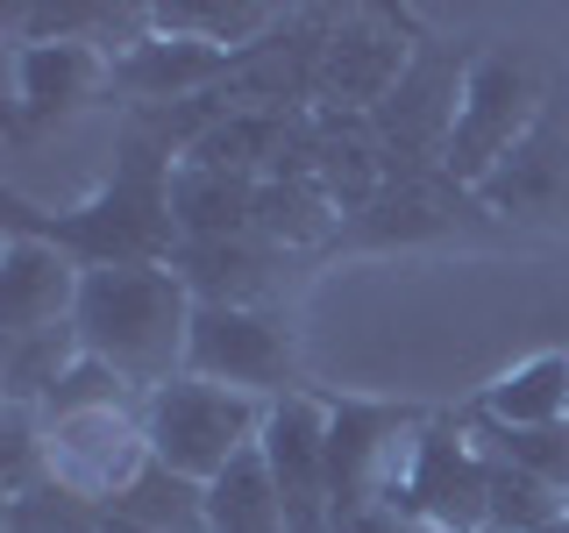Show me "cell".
Returning <instances> with one entry per match:
<instances>
[{
	"instance_id": "6da1fadb",
	"label": "cell",
	"mask_w": 569,
	"mask_h": 533,
	"mask_svg": "<svg viewBox=\"0 0 569 533\" xmlns=\"http://www.w3.org/2000/svg\"><path fill=\"white\" fill-rule=\"evenodd\" d=\"M171 171L178 157L157 150L142 129L121 121L114 135V171L100 178V192H86L79 207L43 213L22 192H8V228L64 249L79 271H114V263H171L178 257V221H171Z\"/></svg>"
},
{
	"instance_id": "7a4b0ae2",
	"label": "cell",
	"mask_w": 569,
	"mask_h": 533,
	"mask_svg": "<svg viewBox=\"0 0 569 533\" xmlns=\"http://www.w3.org/2000/svg\"><path fill=\"white\" fill-rule=\"evenodd\" d=\"M192 313H200V299L186 292V278L171 263H114V271L79 278V313L71 320H79L86 355L121 370L150 399L157 384L186 378Z\"/></svg>"
},
{
	"instance_id": "3957f363",
	"label": "cell",
	"mask_w": 569,
	"mask_h": 533,
	"mask_svg": "<svg viewBox=\"0 0 569 533\" xmlns=\"http://www.w3.org/2000/svg\"><path fill=\"white\" fill-rule=\"evenodd\" d=\"M263 420H271V399H249V391L207 384V378H171L142 399V434H150V462L192 476V484H213L242 449L263 441Z\"/></svg>"
},
{
	"instance_id": "277c9868",
	"label": "cell",
	"mask_w": 569,
	"mask_h": 533,
	"mask_svg": "<svg viewBox=\"0 0 569 533\" xmlns=\"http://www.w3.org/2000/svg\"><path fill=\"white\" fill-rule=\"evenodd\" d=\"M548 114V86L527 58H506V50H485L462 79V107H456V135H449V157L441 171L456 185H485V178L506 164L512 150L533 135V121Z\"/></svg>"
},
{
	"instance_id": "5b68a950",
	"label": "cell",
	"mask_w": 569,
	"mask_h": 533,
	"mask_svg": "<svg viewBox=\"0 0 569 533\" xmlns=\"http://www.w3.org/2000/svg\"><path fill=\"white\" fill-rule=\"evenodd\" d=\"M470 50H449L441 36H420L413 43V64L406 79L391 86V100L370 114L385 157H391V178H427L441 171L449 157V135H456V107H462V79H470Z\"/></svg>"
},
{
	"instance_id": "8992f818",
	"label": "cell",
	"mask_w": 569,
	"mask_h": 533,
	"mask_svg": "<svg viewBox=\"0 0 569 533\" xmlns=\"http://www.w3.org/2000/svg\"><path fill=\"white\" fill-rule=\"evenodd\" d=\"M427 434V413L413 405H378V399H335L328 405V491L335 520L363 505H385L413 470V449Z\"/></svg>"
},
{
	"instance_id": "52a82bcc",
	"label": "cell",
	"mask_w": 569,
	"mask_h": 533,
	"mask_svg": "<svg viewBox=\"0 0 569 533\" xmlns=\"http://www.w3.org/2000/svg\"><path fill=\"white\" fill-rule=\"evenodd\" d=\"M506 235V221L477 200L470 185H456L449 171H427V178H391V185L370 200L356 221H342L328 257L342 249H420V242H491Z\"/></svg>"
},
{
	"instance_id": "ba28073f",
	"label": "cell",
	"mask_w": 569,
	"mask_h": 533,
	"mask_svg": "<svg viewBox=\"0 0 569 533\" xmlns=\"http://www.w3.org/2000/svg\"><path fill=\"white\" fill-rule=\"evenodd\" d=\"M186 370L249 399H292L299 391V334L284 313L263 306H200L192 313Z\"/></svg>"
},
{
	"instance_id": "9c48e42d",
	"label": "cell",
	"mask_w": 569,
	"mask_h": 533,
	"mask_svg": "<svg viewBox=\"0 0 569 533\" xmlns=\"http://www.w3.org/2000/svg\"><path fill=\"white\" fill-rule=\"evenodd\" d=\"M342 8H284L263 43H249L236 71L221 79V107H249V114H313L320 107V58Z\"/></svg>"
},
{
	"instance_id": "30bf717a",
	"label": "cell",
	"mask_w": 569,
	"mask_h": 533,
	"mask_svg": "<svg viewBox=\"0 0 569 533\" xmlns=\"http://www.w3.org/2000/svg\"><path fill=\"white\" fill-rule=\"evenodd\" d=\"M391 505H406L413 520H427L435 533H485V512H491V462L477 449L470 420H427L420 449H413V470L406 484L391 491Z\"/></svg>"
},
{
	"instance_id": "8fae6325",
	"label": "cell",
	"mask_w": 569,
	"mask_h": 533,
	"mask_svg": "<svg viewBox=\"0 0 569 533\" xmlns=\"http://www.w3.org/2000/svg\"><path fill=\"white\" fill-rule=\"evenodd\" d=\"M413 14H385V8H342V22L328 36V58H320V107H342V114H378L391 100V86L413 64Z\"/></svg>"
},
{
	"instance_id": "7c38bea8",
	"label": "cell",
	"mask_w": 569,
	"mask_h": 533,
	"mask_svg": "<svg viewBox=\"0 0 569 533\" xmlns=\"http://www.w3.org/2000/svg\"><path fill=\"white\" fill-rule=\"evenodd\" d=\"M50 441V476L100 505H114L121 491L150 470V434H142V405H107V413H58L43 420Z\"/></svg>"
},
{
	"instance_id": "4fadbf2b",
	"label": "cell",
	"mask_w": 569,
	"mask_h": 533,
	"mask_svg": "<svg viewBox=\"0 0 569 533\" xmlns=\"http://www.w3.org/2000/svg\"><path fill=\"white\" fill-rule=\"evenodd\" d=\"M263 462H271V484L284 497V520L292 533H328L335 526V491H328V405H313L307 391L271 399L263 420Z\"/></svg>"
},
{
	"instance_id": "5bb4252c",
	"label": "cell",
	"mask_w": 569,
	"mask_h": 533,
	"mask_svg": "<svg viewBox=\"0 0 569 533\" xmlns=\"http://www.w3.org/2000/svg\"><path fill=\"white\" fill-rule=\"evenodd\" d=\"M477 200L506 228H569V121L556 114V100L533 121V135L477 185Z\"/></svg>"
},
{
	"instance_id": "9a60e30c",
	"label": "cell",
	"mask_w": 569,
	"mask_h": 533,
	"mask_svg": "<svg viewBox=\"0 0 569 533\" xmlns=\"http://www.w3.org/2000/svg\"><path fill=\"white\" fill-rule=\"evenodd\" d=\"M307 257H284V249L257 242V235H228V242H178L171 271L186 278V292L200 306H263L284 313V292H292V271Z\"/></svg>"
},
{
	"instance_id": "2e32d148",
	"label": "cell",
	"mask_w": 569,
	"mask_h": 533,
	"mask_svg": "<svg viewBox=\"0 0 569 533\" xmlns=\"http://www.w3.org/2000/svg\"><path fill=\"white\" fill-rule=\"evenodd\" d=\"M228 71H236V50H213V43H192V36H157L150 29L129 58H114L107 93H129V114L136 107H186V100L221 93Z\"/></svg>"
},
{
	"instance_id": "e0dca14e",
	"label": "cell",
	"mask_w": 569,
	"mask_h": 533,
	"mask_svg": "<svg viewBox=\"0 0 569 533\" xmlns=\"http://www.w3.org/2000/svg\"><path fill=\"white\" fill-rule=\"evenodd\" d=\"M114 64L86 43H14V114L8 135L22 142L43 121H64L71 107H86L93 93H107Z\"/></svg>"
},
{
	"instance_id": "ac0fdd59",
	"label": "cell",
	"mask_w": 569,
	"mask_h": 533,
	"mask_svg": "<svg viewBox=\"0 0 569 533\" xmlns=\"http://www.w3.org/2000/svg\"><path fill=\"white\" fill-rule=\"evenodd\" d=\"M79 278L86 271L64 249H50L36 235H8V249H0V342L71 320L79 313Z\"/></svg>"
},
{
	"instance_id": "d6986e66",
	"label": "cell",
	"mask_w": 569,
	"mask_h": 533,
	"mask_svg": "<svg viewBox=\"0 0 569 533\" xmlns=\"http://www.w3.org/2000/svg\"><path fill=\"white\" fill-rule=\"evenodd\" d=\"M313 185L335 200L342 221H356L378 192L391 185V157L370 114H342V107H313Z\"/></svg>"
},
{
	"instance_id": "ffe728a7",
	"label": "cell",
	"mask_w": 569,
	"mask_h": 533,
	"mask_svg": "<svg viewBox=\"0 0 569 533\" xmlns=\"http://www.w3.org/2000/svg\"><path fill=\"white\" fill-rule=\"evenodd\" d=\"M257 185H263V178L178 164V171H171V221H178V242L257 235Z\"/></svg>"
},
{
	"instance_id": "44dd1931",
	"label": "cell",
	"mask_w": 569,
	"mask_h": 533,
	"mask_svg": "<svg viewBox=\"0 0 569 533\" xmlns=\"http://www.w3.org/2000/svg\"><path fill=\"white\" fill-rule=\"evenodd\" d=\"M342 235V213L313 178H263L257 185V242L284 249V257H328Z\"/></svg>"
},
{
	"instance_id": "7402d4cb",
	"label": "cell",
	"mask_w": 569,
	"mask_h": 533,
	"mask_svg": "<svg viewBox=\"0 0 569 533\" xmlns=\"http://www.w3.org/2000/svg\"><path fill=\"white\" fill-rule=\"evenodd\" d=\"M477 413L498 420V426H556L569 413V355L562 349H541L527 363L498 370L477 399Z\"/></svg>"
},
{
	"instance_id": "603a6c76",
	"label": "cell",
	"mask_w": 569,
	"mask_h": 533,
	"mask_svg": "<svg viewBox=\"0 0 569 533\" xmlns=\"http://www.w3.org/2000/svg\"><path fill=\"white\" fill-rule=\"evenodd\" d=\"M207 533H292L284 497L271 484V462H263V441H257V449H242L207 484Z\"/></svg>"
},
{
	"instance_id": "cb8c5ba5",
	"label": "cell",
	"mask_w": 569,
	"mask_h": 533,
	"mask_svg": "<svg viewBox=\"0 0 569 533\" xmlns=\"http://www.w3.org/2000/svg\"><path fill=\"white\" fill-rule=\"evenodd\" d=\"M79 320H58V328H36V334H8L0 342V399L8 405H43L71 370H79Z\"/></svg>"
},
{
	"instance_id": "d4e9b609",
	"label": "cell",
	"mask_w": 569,
	"mask_h": 533,
	"mask_svg": "<svg viewBox=\"0 0 569 533\" xmlns=\"http://www.w3.org/2000/svg\"><path fill=\"white\" fill-rule=\"evenodd\" d=\"M278 14L284 8H263V0H150L157 36H192V43L236 50V58L278 29Z\"/></svg>"
},
{
	"instance_id": "484cf974",
	"label": "cell",
	"mask_w": 569,
	"mask_h": 533,
	"mask_svg": "<svg viewBox=\"0 0 569 533\" xmlns=\"http://www.w3.org/2000/svg\"><path fill=\"white\" fill-rule=\"evenodd\" d=\"M107 512H114V520L150 526V533H207V484H192V476L150 462V470H142Z\"/></svg>"
},
{
	"instance_id": "4316f807",
	"label": "cell",
	"mask_w": 569,
	"mask_h": 533,
	"mask_svg": "<svg viewBox=\"0 0 569 533\" xmlns=\"http://www.w3.org/2000/svg\"><path fill=\"white\" fill-rule=\"evenodd\" d=\"M491 512H485V533H548L556 520H569V497L562 491H548L533 470H520V462H506V455H491Z\"/></svg>"
},
{
	"instance_id": "83f0119b",
	"label": "cell",
	"mask_w": 569,
	"mask_h": 533,
	"mask_svg": "<svg viewBox=\"0 0 569 533\" xmlns=\"http://www.w3.org/2000/svg\"><path fill=\"white\" fill-rule=\"evenodd\" d=\"M470 434H477V449L520 462V470H533L548 491L569 497V420H556V426H498L485 413H470Z\"/></svg>"
},
{
	"instance_id": "f1b7e54d",
	"label": "cell",
	"mask_w": 569,
	"mask_h": 533,
	"mask_svg": "<svg viewBox=\"0 0 569 533\" xmlns=\"http://www.w3.org/2000/svg\"><path fill=\"white\" fill-rule=\"evenodd\" d=\"M0 526H8V533H100L107 526V505L50 476V484L8 497V505H0Z\"/></svg>"
},
{
	"instance_id": "f546056e",
	"label": "cell",
	"mask_w": 569,
	"mask_h": 533,
	"mask_svg": "<svg viewBox=\"0 0 569 533\" xmlns=\"http://www.w3.org/2000/svg\"><path fill=\"white\" fill-rule=\"evenodd\" d=\"M36 484H50V441L36 405H8L0 413V497H22Z\"/></svg>"
},
{
	"instance_id": "4dcf8cb0",
	"label": "cell",
	"mask_w": 569,
	"mask_h": 533,
	"mask_svg": "<svg viewBox=\"0 0 569 533\" xmlns=\"http://www.w3.org/2000/svg\"><path fill=\"white\" fill-rule=\"evenodd\" d=\"M107 405H142V391L121 378V370H107V363H93V355H79V370L50 391L36 413L43 420H58V413H107Z\"/></svg>"
},
{
	"instance_id": "1f68e13d",
	"label": "cell",
	"mask_w": 569,
	"mask_h": 533,
	"mask_svg": "<svg viewBox=\"0 0 569 533\" xmlns=\"http://www.w3.org/2000/svg\"><path fill=\"white\" fill-rule=\"evenodd\" d=\"M328 533H435V526H427V520H413V512H406V505H391V497H385V505L342 512V520H335Z\"/></svg>"
},
{
	"instance_id": "d6a6232c",
	"label": "cell",
	"mask_w": 569,
	"mask_h": 533,
	"mask_svg": "<svg viewBox=\"0 0 569 533\" xmlns=\"http://www.w3.org/2000/svg\"><path fill=\"white\" fill-rule=\"evenodd\" d=\"M100 533H150V526H136V520H114V512H107V526Z\"/></svg>"
},
{
	"instance_id": "836d02e7",
	"label": "cell",
	"mask_w": 569,
	"mask_h": 533,
	"mask_svg": "<svg viewBox=\"0 0 569 533\" xmlns=\"http://www.w3.org/2000/svg\"><path fill=\"white\" fill-rule=\"evenodd\" d=\"M548 533H569V520H556V526H548Z\"/></svg>"
},
{
	"instance_id": "e575fe53",
	"label": "cell",
	"mask_w": 569,
	"mask_h": 533,
	"mask_svg": "<svg viewBox=\"0 0 569 533\" xmlns=\"http://www.w3.org/2000/svg\"><path fill=\"white\" fill-rule=\"evenodd\" d=\"M562 420H569V413H562Z\"/></svg>"
}]
</instances>
